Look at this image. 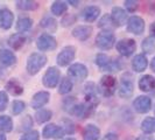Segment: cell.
I'll list each match as a JSON object with an SVG mask.
<instances>
[{"label":"cell","instance_id":"44dd1931","mask_svg":"<svg viewBox=\"0 0 155 140\" xmlns=\"http://www.w3.org/2000/svg\"><path fill=\"white\" fill-rule=\"evenodd\" d=\"M147 64H148L147 58H146V56H145V55H142V54L137 55L132 61L133 70H135L137 72H141V71H143V70L147 68Z\"/></svg>","mask_w":155,"mask_h":140},{"label":"cell","instance_id":"74e56055","mask_svg":"<svg viewBox=\"0 0 155 140\" xmlns=\"http://www.w3.org/2000/svg\"><path fill=\"white\" fill-rule=\"evenodd\" d=\"M103 140H119V139H118V135L114 134V133H107V134L103 138Z\"/></svg>","mask_w":155,"mask_h":140},{"label":"cell","instance_id":"d6a6232c","mask_svg":"<svg viewBox=\"0 0 155 140\" xmlns=\"http://www.w3.org/2000/svg\"><path fill=\"white\" fill-rule=\"evenodd\" d=\"M26 108V105H25V103L21 101H14L13 102V104H12V112L14 113V115H19V113H21L23 110Z\"/></svg>","mask_w":155,"mask_h":140},{"label":"cell","instance_id":"f1b7e54d","mask_svg":"<svg viewBox=\"0 0 155 140\" xmlns=\"http://www.w3.org/2000/svg\"><path fill=\"white\" fill-rule=\"evenodd\" d=\"M16 5L20 9L25 11H33L38 8V2L35 1H29V0H22V1H16Z\"/></svg>","mask_w":155,"mask_h":140},{"label":"cell","instance_id":"d4e9b609","mask_svg":"<svg viewBox=\"0 0 155 140\" xmlns=\"http://www.w3.org/2000/svg\"><path fill=\"white\" fill-rule=\"evenodd\" d=\"M31 25H33V21L29 18H20L16 22V31L21 34L23 32H27L28 29H31Z\"/></svg>","mask_w":155,"mask_h":140},{"label":"cell","instance_id":"3957f363","mask_svg":"<svg viewBox=\"0 0 155 140\" xmlns=\"http://www.w3.org/2000/svg\"><path fill=\"white\" fill-rule=\"evenodd\" d=\"M114 35L109 31L101 32L96 38V43L101 49H111L114 45Z\"/></svg>","mask_w":155,"mask_h":140},{"label":"cell","instance_id":"6da1fadb","mask_svg":"<svg viewBox=\"0 0 155 140\" xmlns=\"http://www.w3.org/2000/svg\"><path fill=\"white\" fill-rule=\"evenodd\" d=\"M47 63V57L40 53H33L27 60V71L29 75L38 74Z\"/></svg>","mask_w":155,"mask_h":140},{"label":"cell","instance_id":"7402d4cb","mask_svg":"<svg viewBox=\"0 0 155 140\" xmlns=\"http://www.w3.org/2000/svg\"><path fill=\"white\" fill-rule=\"evenodd\" d=\"M25 42H26V38H25V35L22 34H20V33H18V34H13L9 40H8V43H9V46L12 47L13 49H20L21 47L25 45Z\"/></svg>","mask_w":155,"mask_h":140},{"label":"cell","instance_id":"f35d334b","mask_svg":"<svg viewBox=\"0 0 155 140\" xmlns=\"http://www.w3.org/2000/svg\"><path fill=\"white\" fill-rule=\"evenodd\" d=\"M137 140H153L149 135H141V137H139Z\"/></svg>","mask_w":155,"mask_h":140},{"label":"cell","instance_id":"836d02e7","mask_svg":"<svg viewBox=\"0 0 155 140\" xmlns=\"http://www.w3.org/2000/svg\"><path fill=\"white\" fill-rule=\"evenodd\" d=\"M8 104V96L5 91H0V112L6 109Z\"/></svg>","mask_w":155,"mask_h":140},{"label":"cell","instance_id":"d6986e66","mask_svg":"<svg viewBox=\"0 0 155 140\" xmlns=\"http://www.w3.org/2000/svg\"><path fill=\"white\" fill-rule=\"evenodd\" d=\"M16 62V57L15 55L13 54L11 50H7V49H1L0 50V63L2 65H12Z\"/></svg>","mask_w":155,"mask_h":140},{"label":"cell","instance_id":"d590c367","mask_svg":"<svg viewBox=\"0 0 155 140\" xmlns=\"http://www.w3.org/2000/svg\"><path fill=\"white\" fill-rule=\"evenodd\" d=\"M41 26L45 27V28H49V29H55V26H56V21L51 18H46L45 20H42L41 22Z\"/></svg>","mask_w":155,"mask_h":140},{"label":"cell","instance_id":"8fae6325","mask_svg":"<svg viewBox=\"0 0 155 140\" xmlns=\"http://www.w3.org/2000/svg\"><path fill=\"white\" fill-rule=\"evenodd\" d=\"M64 135V130L62 127L57 126L55 124L47 125L43 128V137L45 138H54V139H60Z\"/></svg>","mask_w":155,"mask_h":140},{"label":"cell","instance_id":"cb8c5ba5","mask_svg":"<svg viewBox=\"0 0 155 140\" xmlns=\"http://www.w3.org/2000/svg\"><path fill=\"white\" fill-rule=\"evenodd\" d=\"M13 130V120L8 116H0V131L11 132Z\"/></svg>","mask_w":155,"mask_h":140},{"label":"cell","instance_id":"2e32d148","mask_svg":"<svg viewBox=\"0 0 155 140\" xmlns=\"http://www.w3.org/2000/svg\"><path fill=\"white\" fill-rule=\"evenodd\" d=\"M91 33H92V28L90 26H77L76 28H74L72 35L81 41H85L90 38Z\"/></svg>","mask_w":155,"mask_h":140},{"label":"cell","instance_id":"ba28073f","mask_svg":"<svg viewBox=\"0 0 155 140\" xmlns=\"http://www.w3.org/2000/svg\"><path fill=\"white\" fill-rule=\"evenodd\" d=\"M58 79H60V71L57 68L55 67H51L47 70V72L43 76V84L47 86V88H54V86L57 85L58 83Z\"/></svg>","mask_w":155,"mask_h":140},{"label":"cell","instance_id":"ab89813d","mask_svg":"<svg viewBox=\"0 0 155 140\" xmlns=\"http://www.w3.org/2000/svg\"><path fill=\"white\" fill-rule=\"evenodd\" d=\"M150 34H152V36L155 38V23H153V25L150 26Z\"/></svg>","mask_w":155,"mask_h":140},{"label":"cell","instance_id":"4fadbf2b","mask_svg":"<svg viewBox=\"0 0 155 140\" xmlns=\"http://www.w3.org/2000/svg\"><path fill=\"white\" fill-rule=\"evenodd\" d=\"M133 93V81L131 78H121V82H120V86H119V95L121 97H130Z\"/></svg>","mask_w":155,"mask_h":140},{"label":"cell","instance_id":"e575fe53","mask_svg":"<svg viewBox=\"0 0 155 140\" xmlns=\"http://www.w3.org/2000/svg\"><path fill=\"white\" fill-rule=\"evenodd\" d=\"M20 140H39V132L38 131H31L25 133Z\"/></svg>","mask_w":155,"mask_h":140},{"label":"cell","instance_id":"4316f807","mask_svg":"<svg viewBox=\"0 0 155 140\" xmlns=\"http://www.w3.org/2000/svg\"><path fill=\"white\" fill-rule=\"evenodd\" d=\"M51 116H53L51 111L46 110V109H42V110H40V111L36 112V115H35V119H36V122H38L39 124H42V123L48 122V120L51 118Z\"/></svg>","mask_w":155,"mask_h":140},{"label":"cell","instance_id":"ee69618b","mask_svg":"<svg viewBox=\"0 0 155 140\" xmlns=\"http://www.w3.org/2000/svg\"><path fill=\"white\" fill-rule=\"evenodd\" d=\"M64 140H76V139H74V138H68V139H64Z\"/></svg>","mask_w":155,"mask_h":140},{"label":"cell","instance_id":"ac0fdd59","mask_svg":"<svg viewBox=\"0 0 155 140\" xmlns=\"http://www.w3.org/2000/svg\"><path fill=\"white\" fill-rule=\"evenodd\" d=\"M139 88L142 91H152L155 89V78L150 75L142 76L139 81Z\"/></svg>","mask_w":155,"mask_h":140},{"label":"cell","instance_id":"8992f818","mask_svg":"<svg viewBox=\"0 0 155 140\" xmlns=\"http://www.w3.org/2000/svg\"><path fill=\"white\" fill-rule=\"evenodd\" d=\"M75 58V48L68 46L63 48L62 52L57 55V64L61 67H65Z\"/></svg>","mask_w":155,"mask_h":140},{"label":"cell","instance_id":"f546056e","mask_svg":"<svg viewBox=\"0 0 155 140\" xmlns=\"http://www.w3.org/2000/svg\"><path fill=\"white\" fill-rule=\"evenodd\" d=\"M71 89H72V82L70 81L69 78H67V77L62 78L61 84H60V89H58V92L64 95V93L70 92V91H71Z\"/></svg>","mask_w":155,"mask_h":140},{"label":"cell","instance_id":"7bdbcfd3","mask_svg":"<svg viewBox=\"0 0 155 140\" xmlns=\"http://www.w3.org/2000/svg\"><path fill=\"white\" fill-rule=\"evenodd\" d=\"M70 4H74V6H77V4H79L78 1H69Z\"/></svg>","mask_w":155,"mask_h":140},{"label":"cell","instance_id":"30bf717a","mask_svg":"<svg viewBox=\"0 0 155 140\" xmlns=\"http://www.w3.org/2000/svg\"><path fill=\"white\" fill-rule=\"evenodd\" d=\"M134 110L139 113H146L152 108V101L147 96H139L135 101L133 102Z\"/></svg>","mask_w":155,"mask_h":140},{"label":"cell","instance_id":"5bb4252c","mask_svg":"<svg viewBox=\"0 0 155 140\" xmlns=\"http://www.w3.org/2000/svg\"><path fill=\"white\" fill-rule=\"evenodd\" d=\"M49 97L50 95L47 92V91H40V92L35 93L33 99H31V106L34 109H40L42 108L43 105H46L48 101H49Z\"/></svg>","mask_w":155,"mask_h":140},{"label":"cell","instance_id":"ffe728a7","mask_svg":"<svg viewBox=\"0 0 155 140\" xmlns=\"http://www.w3.org/2000/svg\"><path fill=\"white\" fill-rule=\"evenodd\" d=\"M99 134H101V131L96 125H87L84 128L83 138L84 140H98Z\"/></svg>","mask_w":155,"mask_h":140},{"label":"cell","instance_id":"8d00e7d4","mask_svg":"<svg viewBox=\"0 0 155 140\" xmlns=\"http://www.w3.org/2000/svg\"><path fill=\"white\" fill-rule=\"evenodd\" d=\"M125 5H126L127 11H130V12H134V11L138 8V2H137V1H132V0L125 1Z\"/></svg>","mask_w":155,"mask_h":140},{"label":"cell","instance_id":"7c38bea8","mask_svg":"<svg viewBox=\"0 0 155 140\" xmlns=\"http://www.w3.org/2000/svg\"><path fill=\"white\" fill-rule=\"evenodd\" d=\"M14 20V15L9 9H1L0 11V28L8 29L12 27V23Z\"/></svg>","mask_w":155,"mask_h":140},{"label":"cell","instance_id":"9c48e42d","mask_svg":"<svg viewBox=\"0 0 155 140\" xmlns=\"http://www.w3.org/2000/svg\"><path fill=\"white\" fill-rule=\"evenodd\" d=\"M127 29H128V32L133 33V34L140 35L145 31V22L140 16H132L128 20Z\"/></svg>","mask_w":155,"mask_h":140},{"label":"cell","instance_id":"7a4b0ae2","mask_svg":"<svg viewBox=\"0 0 155 140\" xmlns=\"http://www.w3.org/2000/svg\"><path fill=\"white\" fill-rule=\"evenodd\" d=\"M99 88L104 96H112L117 89V79L113 76H103L99 82Z\"/></svg>","mask_w":155,"mask_h":140},{"label":"cell","instance_id":"603a6c76","mask_svg":"<svg viewBox=\"0 0 155 140\" xmlns=\"http://www.w3.org/2000/svg\"><path fill=\"white\" fill-rule=\"evenodd\" d=\"M6 89L9 93L14 95V96H19L23 92L22 85L16 81V79H9L6 84Z\"/></svg>","mask_w":155,"mask_h":140},{"label":"cell","instance_id":"b9f144b4","mask_svg":"<svg viewBox=\"0 0 155 140\" xmlns=\"http://www.w3.org/2000/svg\"><path fill=\"white\" fill-rule=\"evenodd\" d=\"M0 140H6V135H4V134H0Z\"/></svg>","mask_w":155,"mask_h":140},{"label":"cell","instance_id":"e0dca14e","mask_svg":"<svg viewBox=\"0 0 155 140\" xmlns=\"http://www.w3.org/2000/svg\"><path fill=\"white\" fill-rule=\"evenodd\" d=\"M99 14H101L99 7H97V6H87V7L84 8V11L82 13V16L87 22H93L99 16Z\"/></svg>","mask_w":155,"mask_h":140},{"label":"cell","instance_id":"60d3db41","mask_svg":"<svg viewBox=\"0 0 155 140\" xmlns=\"http://www.w3.org/2000/svg\"><path fill=\"white\" fill-rule=\"evenodd\" d=\"M150 68H152V70H153V71H155V57L153 58L152 63H150Z\"/></svg>","mask_w":155,"mask_h":140},{"label":"cell","instance_id":"1f68e13d","mask_svg":"<svg viewBox=\"0 0 155 140\" xmlns=\"http://www.w3.org/2000/svg\"><path fill=\"white\" fill-rule=\"evenodd\" d=\"M142 49L146 53H153L155 49V42L153 41V39L148 38V39L143 40V42H142Z\"/></svg>","mask_w":155,"mask_h":140},{"label":"cell","instance_id":"5b68a950","mask_svg":"<svg viewBox=\"0 0 155 140\" xmlns=\"http://www.w3.org/2000/svg\"><path fill=\"white\" fill-rule=\"evenodd\" d=\"M36 45H38V48H39L40 50H43V52L53 50L57 46L55 38L53 35H49V34H42L38 39Z\"/></svg>","mask_w":155,"mask_h":140},{"label":"cell","instance_id":"9a60e30c","mask_svg":"<svg viewBox=\"0 0 155 140\" xmlns=\"http://www.w3.org/2000/svg\"><path fill=\"white\" fill-rule=\"evenodd\" d=\"M111 19H112V22L114 23V26H123L127 20V14L123 8L114 7L112 9Z\"/></svg>","mask_w":155,"mask_h":140},{"label":"cell","instance_id":"83f0119b","mask_svg":"<svg viewBox=\"0 0 155 140\" xmlns=\"http://www.w3.org/2000/svg\"><path fill=\"white\" fill-rule=\"evenodd\" d=\"M67 11V4L63 1H55L51 5V12L55 15H62Z\"/></svg>","mask_w":155,"mask_h":140},{"label":"cell","instance_id":"4dcf8cb0","mask_svg":"<svg viewBox=\"0 0 155 140\" xmlns=\"http://www.w3.org/2000/svg\"><path fill=\"white\" fill-rule=\"evenodd\" d=\"M96 63L101 68H107L110 67V58L105 54H98L96 57Z\"/></svg>","mask_w":155,"mask_h":140},{"label":"cell","instance_id":"52a82bcc","mask_svg":"<svg viewBox=\"0 0 155 140\" xmlns=\"http://www.w3.org/2000/svg\"><path fill=\"white\" fill-rule=\"evenodd\" d=\"M68 74L70 77H72L76 81H83L87 77V69L84 64L75 63L68 69Z\"/></svg>","mask_w":155,"mask_h":140},{"label":"cell","instance_id":"484cf974","mask_svg":"<svg viewBox=\"0 0 155 140\" xmlns=\"http://www.w3.org/2000/svg\"><path fill=\"white\" fill-rule=\"evenodd\" d=\"M141 130L146 134H150V133L155 132V118H152V117H148L146 118L142 124H141Z\"/></svg>","mask_w":155,"mask_h":140},{"label":"cell","instance_id":"277c9868","mask_svg":"<svg viewBox=\"0 0 155 140\" xmlns=\"http://www.w3.org/2000/svg\"><path fill=\"white\" fill-rule=\"evenodd\" d=\"M137 49V43L132 39H125L120 40L117 43V50L123 55V56H131Z\"/></svg>","mask_w":155,"mask_h":140}]
</instances>
